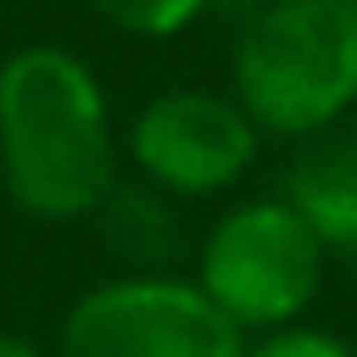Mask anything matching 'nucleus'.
<instances>
[{"label":"nucleus","instance_id":"nucleus-1","mask_svg":"<svg viewBox=\"0 0 357 357\" xmlns=\"http://www.w3.org/2000/svg\"><path fill=\"white\" fill-rule=\"evenodd\" d=\"M0 184L45 223L95 218L117 190V128L95 67L67 45L0 61Z\"/></svg>","mask_w":357,"mask_h":357},{"label":"nucleus","instance_id":"nucleus-2","mask_svg":"<svg viewBox=\"0 0 357 357\" xmlns=\"http://www.w3.org/2000/svg\"><path fill=\"white\" fill-rule=\"evenodd\" d=\"M234 106L307 139L357 106V0H268L234 39Z\"/></svg>","mask_w":357,"mask_h":357},{"label":"nucleus","instance_id":"nucleus-3","mask_svg":"<svg viewBox=\"0 0 357 357\" xmlns=\"http://www.w3.org/2000/svg\"><path fill=\"white\" fill-rule=\"evenodd\" d=\"M324 284V240L290 201H240L229 206L195 262V290L245 335L296 324Z\"/></svg>","mask_w":357,"mask_h":357},{"label":"nucleus","instance_id":"nucleus-4","mask_svg":"<svg viewBox=\"0 0 357 357\" xmlns=\"http://www.w3.org/2000/svg\"><path fill=\"white\" fill-rule=\"evenodd\" d=\"M56 357H245V335L195 279L117 273L67 307Z\"/></svg>","mask_w":357,"mask_h":357},{"label":"nucleus","instance_id":"nucleus-5","mask_svg":"<svg viewBox=\"0 0 357 357\" xmlns=\"http://www.w3.org/2000/svg\"><path fill=\"white\" fill-rule=\"evenodd\" d=\"M257 123L218 89L151 95L128 123V156L156 195H218L257 162Z\"/></svg>","mask_w":357,"mask_h":357},{"label":"nucleus","instance_id":"nucleus-6","mask_svg":"<svg viewBox=\"0 0 357 357\" xmlns=\"http://www.w3.org/2000/svg\"><path fill=\"white\" fill-rule=\"evenodd\" d=\"M324 245H357V106L307 134L284 167V195Z\"/></svg>","mask_w":357,"mask_h":357},{"label":"nucleus","instance_id":"nucleus-7","mask_svg":"<svg viewBox=\"0 0 357 357\" xmlns=\"http://www.w3.org/2000/svg\"><path fill=\"white\" fill-rule=\"evenodd\" d=\"M100 240L106 251L128 268V273H156V262H167L173 251V212L151 184H117L100 206Z\"/></svg>","mask_w":357,"mask_h":357},{"label":"nucleus","instance_id":"nucleus-8","mask_svg":"<svg viewBox=\"0 0 357 357\" xmlns=\"http://www.w3.org/2000/svg\"><path fill=\"white\" fill-rule=\"evenodd\" d=\"M117 33L134 39H173L178 28H190L212 0H89Z\"/></svg>","mask_w":357,"mask_h":357},{"label":"nucleus","instance_id":"nucleus-9","mask_svg":"<svg viewBox=\"0 0 357 357\" xmlns=\"http://www.w3.org/2000/svg\"><path fill=\"white\" fill-rule=\"evenodd\" d=\"M245 357H357V351L340 335H329V329L284 324V329H268L257 346H245Z\"/></svg>","mask_w":357,"mask_h":357},{"label":"nucleus","instance_id":"nucleus-10","mask_svg":"<svg viewBox=\"0 0 357 357\" xmlns=\"http://www.w3.org/2000/svg\"><path fill=\"white\" fill-rule=\"evenodd\" d=\"M0 357H45V351H39L33 340H22V335H6V329H0Z\"/></svg>","mask_w":357,"mask_h":357},{"label":"nucleus","instance_id":"nucleus-11","mask_svg":"<svg viewBox=\"0 0 357 357\" xmlns=\"http://www.w3.org/2000/svg\"><path fill=\"white\" fill-rule=\"evenodd\" d=\"M351 279H357V245H351Z\"/></svg>","mask_w":357,"mask_h":357}]
</instances>
